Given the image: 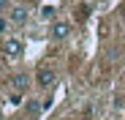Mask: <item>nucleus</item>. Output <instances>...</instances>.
Instances as JSON below:
<instances>
[{
    "label": "nucleus",
    "mask_w": 125,
    "mask_h": 120,
    "mask_svg": "<svg viewBox=\"0 0 125 120\" xmlns=\"http://www.w3.org/2000/svg\"><path fill=\"white\" fill-rule=\"evenodd\" d=\"M54 79H57V74H54V68H49V66L38 68V74H35V82H38L41 87H52Z\"/></svg>",
    "instance_id": "f257e3e1"
},
{
    "label": "nucleus",
    "mask_w": 125,
    "mask_h": 120,
    "mask_svg": "<svg viewBox=\"0 0 125 120\" xmlns=\"http://www.w3.org/2000/svg\"><path fill=\"white\" fill-rule=\"evenodd\" d=\"M22 49H25V44L19 41V38H6V41H3V52H6L8 57H19Z\"/></svg>",
    "instance_id": "f03ea898"
},
{
    "label": "nucleus",
    "mask_w": 125,
    "mask_h": 120,
    "mask_svg": "<svg viewBox=\"0 0 125 120\" xmlns=\"http://www.w3.org/2000/svg\"><path fill=\"white\" fill-rule=\"evenodd\" d=\"M8 19H11L14 25H25V22H27V8H25V6H14L11 14H8Z\"/></svg>",
    "instance_id": "7ed1b4c3"
},
{
    "label": "nucleus",
    "mask_w": 125,
    "mask_h": 120,
    "mask_svg": "<svg viewBox=\"0 0 125 120\" xmlns=\"http://www.w3.org/2000/svg\"><path fill=\"white\" fill-rule=\"evenodd\" d=\"M68 33H71V25L68 22H54L52 25V38H57V41L68 38Z\"/></svg>",
    "instance_id": "20e7f679"
},
{
    "label": "nucleus",
    "mask_w": 125,
    "mask_h": 120,
    "mask_svg": "<svg viewBox=\"0 0 125 120\" xmlns=\"http://www.w3.org/2000/svg\"><path fill=\"white\" fill-rule=\"evenodd\" d=\"M27 82H30V76H27V74H16V76H14V87H19V90L27 87Z\"/></svg>",
    "instance_id": "39448f33"
},
{
    "label": "nucleus",
    "mask_w": 125,
    "mask_h": 120,
    "mask_svg": "<svg viewBox=\"0 0 125 120\" xmlns=\"http://www.w3.org/2000/svg\"><path fill=\"white\" fill-rule=\"evenodd\" d=\"M8 101H11V104H22V93H11Z\"/></svg>",
    "instance_id": "423d86ee"
},
{
    "label": "nucleus",
    "mask_w": 125,
    "mask_h": 120,
    "mask_svg": "<svg viewBox=\"0 0 125 120\" xmlns=\"http://www.w3.org/2000/svg\"><path fill=\"white\" fill-rule=\"evenodd\" d=\"M41 14H44V16H52V14H54V8H52V6H44V11H41Z\"/></svg>",
    "instance_id": "0eeeda50"
},
{
    "label": "nucleus",
    "mask_w": 125,
    "mask_h": 120,
    "mask_svg": "<svg viewBox=\"0 0 125 120\" xmlns=\"http://www.w3.org/2000/svg\"><path fill=\"white\" fill-rule=\"evenodd\" d=\"M6 6H8V0H0V8H6Z\"/></svg>",
    "instance_id": "6e6552de"
},
{
    "label": "nucleus",
    "mask_w": 125,
    "mask_h": 120,
    "mask_svg": "<svg viewBox=\"0 0 125 120\" xmlns=\"http://www.w3.org/2000/svg\"><path fill=\"white\" fill-rule=\"evenodd\" d=\"M122 19H125V6H122Z\"/></svg>",
    "instance_id": "1a4fd4ad"
},
{
    "label": "nucleus",
    "mask_w": 125,
    "mask_h": 120,
    "mask_svg": "<svg viewBox=\"0 0 125 120\" xmlns=\"http://www.w3.org/2000/svg\"><path fill=\"white\" fill-rule=\"evenodd\" d=\"M0 117H3V115H0Z\"/></svg>",
    "instance_id": "9d476101"
}]
</instances>
